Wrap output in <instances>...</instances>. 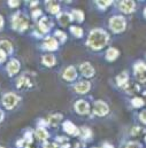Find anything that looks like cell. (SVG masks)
I'll list each match as a JSON object with an SVG mask.
<instances>
[{
    "mask_svg": "<svg viewBox=\"0 0 146 148\" xmlns=\"http://www.w3.org/2000/svg\"><path fill=\"white\" fill-rule=\"evenodd\" d=\"M140 119H142L143 123H145V111H142V114H140Z\"/></svg>",
    "mask_w": 146,
    "mask_h": 148,
    "instance_id": "obj_36",
    "label": "cell"
},
{
    "mask_svg": "<svg viewBox=\"0 0 146 148\" xmlns=\"http://www.w3.org/2000/svg\"><path fill=\"white\" fill-rule=\"evenodd\" d=\"M70 21H72V17L67 13H62V14L59 15V22H60L61 25H67Z\"/></svg>",
    "mask_w": 146,
    "mask_h": 148,
    "instance_id": "obj_22",
    "label": "cell"
},
{
    "mask_svg": "<svg viewBox=\"0 0 146 148\" xmlns=\"http://www.w3.org/2000/svg\"><path fill=\"white\" fill-rule=\"evenodd\" d=\"M94 114L98 116H105L108 114V106L104 102V101H97L94 103Z\"/></svg>",
    "mask_w": 146,
    "mask_h": 148,
    "instance_id": "obj_6",
    "label": "cell"
},
{
    "mask_svg": "<svg viewBox=\"0 0 146 148\" xmlns=\"http://www.w3.org/2000/svg\"><path fill=\"white\" fill-rule=\"evenodd\" d=\"M89 90H90V83L89 82H79L78 84L75 85V91L81 93V94L89 92Z\"/></svg>",
    "mask_w": 146,
    "mask_h": 148,
    "instance_id": "obj_13",
    "label": "cell"
},
{
    "mask_svg": "<svg viewBox=\"0 0 146 148\" xmlns=\"http://www.w3.org/2000/svg\"><path fill=\"white\" fill-rule=\"evenodd\" d=\"M135 75H136V78L139 82L145 83V64H144V62L136 63V66H135Z\"/></svg>",
    "mask_w": 146,
    "mask_h": 148,
    "instance_id": "obj_5",
    "label": "cell"
},
{
    "mask_svg": "<svg viewBox=\"0 0 146 148\" xmlns=\"http://www.w3.org/2000/svg\"><path fill=\"white\" fill-rule=\"evenodd\" d=\"M96 148H97V147H96Z\"/></svg>",
    "mask_w": 146,
    "mask_h": 148,
    "instance_id": "obj_41",
    "label": "cell"
},
{
    "mask_svg": "<svg viewBox=\"0 0 146 148\" xmlns=\"http://www.w3.org/2000/svg\"><path fill=\"white\" fill-rule=\"evenodd\" d=\"M76 69L74 67H68L65 71H63V78L67 80H74L76 78Z\"/></svg>",
    "mask_w": 146,
    "mask_h": 148,
    "instance_id": "obj_16",
    "label": "cell"
},
{
    "mask_svg": "<svg viewBox=\"0 0 146 148\" xmlns=\"http://www.w3.org/2000/svg\"><path fill=\"white\" fill-rule=\"evenodd\" d=\"M140 130H142V129H139V127H135L134 131L131 132V134H132V136H136V134H138V133L140 132Z\"/></svg>",
    "mask_w": 146,
    "mask_h": 148,
    "instance_id": "obj_34",
    "label": "cell"
},
{
    "mask_svg": "<svg viewBox=\"0 0 146 148\" xmlns=\"http://www.w3.org/2000/svg\"><path fill=\"white\" fill-rule=\"evenodd\" d=\"M70 31H72V34H73L74 36H76V37L78 38H81L83 36V30L81 28H78V27H72Z\"/></svg>",
    "mask_w": 146,
    "mask_h": 148,
    "instance_id": "obj_26",
    "label": "cell"
},
{
    "mask_svg": "<svg viewBox=\"0 0 146 148\" xmlns=\"http://www.w3.org/2000/svg\"><path fill=\"white\" fill-rule=\"evenodd\" d=\"M36 136H37V138L39 139V140H46V138L48 137V133H47V131H45L44 129H37V131H36Z\"/></svg>",
    "mask_w": 146,
    "mask_h": 148,
    "instance_id": "obj_24",
    "label": "cell"
},
{
    "mask_svg": "<svg viewBox=\"0 0 146 148\" xmlns=\"http://www.w3.org/2000/svg\"><path fill=\"white\" fill-rule=\"evenodd\" d=\"M2 118H3V112L0 110V122L2 121Z\"/></svg>",
    "mask_w": 146,
    "mask_h": 148,
    "instance_id": "obj_38",
    "label": "cell"
},
{
    "mask_svg": "<svg viewBox=\"0 0 146 148\" xmlns=\"http://www.w3.org/2000/svg\"><path fill=\"white\" fill-rule=\"evenodd\" d=\"M107 41H108V36H107V34H106L105 31H103V30L97 29V30L91 31L90 36L87 38V46H89L90 48L97 51V49L103 48V47L107 44Z\"/></svg>",
    "mask_w": 146,
    "mask_h": 148,
    "instance_id": "obj_1",
    "label": "cell"
},
{
    "mask_svg": "<svg viewBox=\"0 0 146 148\" xmlns=\"http://www.w3.org/2000/svg\"><path fill=\"white\" fill-rule=\"evenodd\" d=\"M7 70H8V73H9L10 76L17 74L19 70H20V62H19L17 60H15V59L10 60V62H9L8 66H7Z\"/></svg>",
    "mask_w": 146,
    "mask_h": 148,
    "instance_id": "obj_10",
    "label": "cell"
},
{
    "mask_svg": "<svg viewBox=\"0 0 146 148\" xmlns=\"http://www.w3.org/2000/svg\"><path fill=\"white\" fill-rule=\"evenodd\" d=\"M144 105V100L140 99V98H135L132 100V106L134 107H142Z\"/></svg>",
    "mask_w": 146,
    "mask_h": 148,
    "instance_id": "obj_27",
    "label": "cell"
},
{
    "mask_svg": "<svg viewBox=\"0 0 146 148\" xmlns=\"http://www.w3.org/2000/svg\"><path fill=\"white\" fill-rule=\"evenodd\" d=\"M104 147H106V148H113V146H110V145H108V144H104Z\"/></svg>",
    "mask_w": 146,
    "mask_h": 148,
    "instance_id": "obj_39",
    "label": "cell"
},
{
    "mask_svg": "<svg viewBox=\"0 0 146 148\" xmlns=\"http://www.w3.org/2000/svg\"><path fill=\"white\" fill-rule=\"evenodd\" d=\"M40 14H41V12H40V10H39V9H37V10H35V12H34V14H32V16H34V17H35V18H36L37 16H39V15H40Z\"/></svg>",
    "mask_w": 146,
    "mask_h": 148,
    "instance_id": "obj_35",
    "label": "cell"
},
{
    "mask_svg": "<svg viewBox=\"0 0 146 148\" xmlns=\"http://www.w3.org/2000/svg\"><path fill=\"white\" fill-rule=\"evenodd\" d=\"M120 9L123 13H131L135 9V2L130 0H124L120 3Z\"/></svg>",
    "mask_w": 146,
    "mask_h": 148,
    "instance_id": "obj_8",
    "label": "cell"
},
{
    "mask_svg": "<svg viewBox=\"0 0 146 148\" xmlns=\"http://www.w3.org/2000/svg\"><path fill=\"white\" fill-rule=\"evenodd\" d=\"M55 36H56V37H59V39H60L61 41H65V40L67 39L66 34H65V32H62V31H56V32H55Z\"/></svg>",
    "mask_w": 146,
    "mask_h": 148,
    "instance_id": "obj_30",
    "label": "cell"
},
{
    "mask_svg": "<svg viewBox=\"0 0 146 148\" xmlns=\"http://www.w3.org/2000/svg\"><path fill=\"white\" fill-rule=\"evenodd\" d=\"M38 25H39V29H40L43 32H47V31H50V29H51V27H52V22L50 21V18L43 17V18L39 21Z\"/></svg>",
    "mask_w": 146,
    "mask_h": 148,
    "instance_id": "obj_12",
    "label": "cell"
},
{
    "mask_svg": "<svg viewBox=\"0 0 146 148\" xmlns=\"http://www.w3.org/2000/svg\"><path fill=\"white\" fill-rule=\"evenodd\" d=\"M81 131H82V137H83L84 139H89V138L91 137V131H90L87 127H83Z\"/></svg>",
    "mask_w": 146,
    "mask_h": 148,
    "instance_id": "obj_28",
    "label": "cell"
},
{
    "mask_svg": "<svg viewBox=\"0 0 146 148\" xmlns=\"http://www.w3.org/2000/svg\"><path fill=\"white\" fill-rule=\"evenodd\" d=\"M110 3H112V1L110 0H105V1H97V5L100 7V8H106V7H108Z\"/></svg>",
    "mask_w": 146,
    "mask_h": 148,
    "instance_id": "obj_29",
    "label": "cell"
},
{
    "mask_svg": "<svg viewBox=\"0 0 146 148\" xmlns=\"http://www.w3.org/2000/svg\"><path fill=\"white\" fill-rule=\"evenodd\" d=\"M16 86L19 87V88H27V87H30L31 86V80L28 78V76H21L19 79H17V82H16Z\"/></svg>",
    "mask_w": 146,
    "mask_h": 148,
    "instance_id": "obj_14",
    "label": "cell"
},
{
    "mask_svg": "<svg viewBox=\"0 0 146 148\" xmlns=\"http://www.w3.org/2000/svg\"><path fill=\"white\" fill-rule=\"evenodd\" d=\"M29 25V21L28 18L23 15V14H16L13 17V28L17 31H24Z\"/></svg>",
    "mask_w": 146,
    "mask_h": 148,
    "instance_id": "obj_2",
    "label": "cell"
},
{
    "mask_svg": "<svg viewBox=\"0 0 146 148\" xmlns=\"http://www.w3.org/2000/svg\"><path fill=\"white\" fill-rule=\"evenodd\" d=\"M63 129H65V131H66L67 133H69V134H72V136H77V134L79 133L78 127L75 126L73 123L69 122V121H67V122L63 123Z\"/></svg>",
    "mask_w": 146,
    "mask_h": 148,
    "instance_id": "obj_11",
    "label": "cell"
},
{
    "mask_svg": "<svg viewBox=\"0 0 146 148\" xmlns=\"http://www.w3.org/2000/svg\"><path fill=\"white\" fill-rule=\"evenodd\" d=\"M43 63L47 67H53L54 63H55V58L54 55L52 54H47V55H44L43 56Z\"/></svg>",
    "mask_w": 146,
    "mask_h": 148,
    "instance_id": "obj_18",
    "label": "cell"
},
{
    "mask_svg": "<svg viewBox=\"0 0 146 148\" xmlns=\"http://www.w3.org/2000/svg\"><path fill=\"white\" fill-rule=\"evenodd\" d=\"M2 25H3V18L2 16H0V28H2Z\"/></svg>",
    "mask_w": 146,
    "mask_h": 148,
    "instance_id": "obj_37",
    "label": "cell"
},
{
    "mask_svg": "<svg viewBox=\"0 0 146 148\" xmlns=\"http://www.w3.org/2000/svg\"><path fill=\"white\" fill-rule=\"evenodd\" d=\"M46 7L50 10V13H52V14H56L59 12V9H60L59 5L56 2H54V1H46Z\"/></svg>",
    "mask_w": 146,
    "mask_h": 148,
    "instance_id": "obj_20",
    "label": "cell"
},
{
    "mask_svg": "<svg viewBox=\"0 0 146 148\" xmlns=\"http://www.w3.org/2000/svg\"><path fill=\"white\" fill-rule=\"evenodd\" d=\"M5 60H6V54H5L2 51H0V63L3 62Z\"/></svg>",
    "mask_w": 146,
    "mask_h": 148,
    "instance_id": "obj_32",
    "label": "cell"
},
{
    "mask_svg": "<svg viewBox=\"0 0 146 148\" xmlns=\"http://www.w3.org/2000/svg\"><path fill=\"white\" fill-rule=\"evenodd\" d=\"M127 148H128V147H127Z\"/></svg>",
    "mask_w": 146,
    "mask_h": 148,
    "instance_id": "obj_42",
    "label": "cell"
},
{
    "mask_svg": "<svg viewBox=\"0 0 146 148\" xmlns=\"http://www.w3.org/2000/svg\"><path fill=\"white\" fill-rule=\"evenodd\" d=\"M0 51H2L5 54L6 53H12V51H13L12 44L9 41H6V40L0 41Z\"/></svg>",
    "mask_w": 146,
    "mask_h": 148,
    "instance_id": "obj_19",
    "label": "cell"
},
{
    "mask_svg": "<svg viewBox=\"0 0 146 148\" xmlns=\"http://www.w3.org/2000/svg\"><path fill=\"white\" fill-rule=\"evenodd\" d=\"M75 108H76L77 112L81 114V115H85V114H87L89 110H90L89 103H87L86 101H84V100H79V101H77L76 105H75Z\"/></svg>",
    "mask_w": 146,
    "mask_h": 148,
    "instance_id": "obj_7",
    "label": "cell"
},
{
    "mask_svg": "<svg viewBox=\"0 0 146 148\" xmlns=\"http://www.w3.org/2000/svg\"><path fill=\"white\" fill-rule=\"evenodd\" d=\"M62 118V116L60 114H55V115H51L48 118V124H51L52 126L58 125V123L60 122V119Z\"/></svg>",
    "mask_w": 146,
    "mask_h": 148,
    "instance_id": "obj_23",
    "label": "cell"
},
{
    "mask_svg": "<svg viewBox=\"0 0 146 148\" xmlns=\"http://www.w3.org/2000/svg\"><path fill=\"white\" fill-rule=\"evenodd\" d=\"M44 47L46 49H48V51H54V49L58 48V41L54 38L48 37L45 40V42H44Z\"/></svg>",
    "mask_w": 146,
    "mask_h": 148,
    "instance_id": "obj_15",
    "label": "cell"
},
{
    "mask_svg": "<svg viewBox=\"0 0 146 148\" xmlns=\"http://www.w3.org/2000/svg\"><path fill=\"white\" fill-rule=\"evenodd\" d=\"M73 17H74V20H76L77 22H82L83 18H84V14H83L81 10L76 9V10H73Z\"/></svg>",
    "mask_w": 146,
    "mask_h": 148,
    "instance_id": "obj_25",
    "label": "cell"
},
{
    "mask_svg": "<svg viewBox=\"0 0 146 148\" xmlns=\"http://www.w3.org/2000/svg\"><path fill=\"white\" fill-rule=\"evenodd\" d=\"M110 27L114 32H122L125 29V20L121 16H115L110 18Z\"/></svg>",
    "mask_w": 146,
    "mask_h": 148,
    "instance_id": "obj_3",
    "label": "cell"
},
{
    "mask_svg": "<svg viewBox=\"0 0 146 148\" xmlns=\"http://www.w3.org/2000/svg\"><path fill=\"white\" fill-rule=\"evenodd\" d=\"M118 56V51L116 48H110L107 52H106V59L108 61H114L116 58Z\"/></svg>",
    "mask_w": 146,
    "mask_h": 148,
    "instance_id": "obj_21",
    "label": "cell"
},
{
    "mask_svg": "<svg viewBox=\"0 0 146 148\" xmlns=\"http://www.w3.org/2000/svg\"><path fill=\"white\" fill-rule=\"evenodd\" d=\"M81 71L85 77H92L94 75V69L89 62H84L81 64Z\"/></svg>",
    "mask_w": 146,
    "mask_h": 148,
    "instance_id": "obj_9",
    "label": "cell"
},
{
    "mask_svg": "<svg viewBox=\"0 0 146 148\" xmlns=\"http://www.w3.org/2000/svg\"><path fill=\"white\" fill-rule=\"evenodd\" d=\"M0 148H3V147H0Z\"/></svg>",
    "mask_w": 146,
    "mask_h": 148,
    "instance_id": "obj_40",
    "label": "cell"
},
{
    "mask_svg": "<svg viewBox=\"0 0 146 148\" xmlns=\"http://www.w3.org/2000/svg\"><path fill=\"white\" fill-rule=\"evenodd\" d=\"M44 148H56V146L54 144H51V143H47L44 145Z\"/></svg>",
    "mask_w": 146,
    "mask_h": 148,
    "instance_id": "obj_33",
    "label": "cell"
},
{
    "mask_svg": "<svg viewBox=\"0 0 146 148\" xmlns=\"http://www.w3.org/2000/svg\"><path fill=\"white\" fill-rule=\"evenodd\" d=\"M116 80H117V84L120 86L127 87V85H128V74H127V71H123L122 74L118 75L117 78H116Z\"/></svg>",
    "mask_w": 146,
    "mask_h": 148,
    "instance_id": "obj_17",
    "label": "cell"
},
{
    "mask_svg": "<svg viewBox=\"0 0 146 148\" xmlns=\"http://www.w3.org/2000/svg\"><path fill=\"white\" fill-rule=\"evenodd\" d=\"M8 5H9L10 7H16V6L20 5V2L16 1V0H12V1H8Z\"/></svg>",
    "mask_w": 146,
    "mask_h": 148,
    "instance_id": "obj_31",
    "label": "cell"
},
{
    "mask_svg": "<svg viewBox=\"0 0 146 148\" xmlns=\"http://www.w3.org/2000/svg\"><path fill=\"white\" fill-rule=\"evenodd\" d=\"M19 100H20L19 97H16V95L13 94V93H8V94L3 95V98H2V103H3V106H5L7 109H12V108H14V107L17 105Z\"/></svg>",
    "mask_w": 146,
    "mask_h": 148,
    "instance_id": "obj_4",
    "label": "cell"
}]
</instances>
